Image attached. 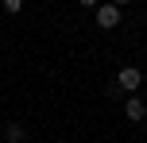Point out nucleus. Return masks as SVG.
<instances>
[{
	"label": "nucleus",
	"mask_w": 147,
	"mask_h": 143,
	"mask_svg": "<svg viewBox=\"0 0 147 143\" xmlns=\"http://www.w3.org/2000/svg\"><path fill=\"white\" fill-rule=\"evenodd\" d=\"M120 19H124L120 4H101V8H97V27H101V31H112V27H120Z\"/></svg>",
	"instance_id": "nucleus-1"
},
{
	"label": "nucleus",
	"mask_w": 147,
	"mask_h": 143,
	"mask_svg": "<svg viewBox=\"0 0 147 143\" xmlns=\"http://www.w3.org/2000/svg\"><path fill=\"white\" fill-rule=\"evenodd\" d=\"M140 85H143V74H140L136 66H124V70L116 74V89H120V93H136Z\"/></svg>",
	"instance_id": "nucleus-2"
},
{
	"label": "nucleus",
	"mask_w": 147,
	"mask_h": 143,
	"mask_svg": "<svg viewBox=\"0 0 147 143\" xmlns=\"http://www.w3.org/2000/svg\"><path fill=\"white\" fill-rule=\"evenodd\" d=\"M124 116H128L132 124L147 120V101H143V97H128V101H124Z\"/></svg>",
	"instance_id": "nucleus-3"
},
{
	"label": "nucleus",
	"mask_w": 147,
	"mask_h": 143,
	"mask_svg": "<svg viewBox=\"0 0 147 143\" xmlns=\"http://www.w3.org/2000/svg\"><path fill=\"white\" fill-rule=\"evenodd\" d=\"M4 139L8 143H23L27 139V128H23V124H4Z\"/></svg>",
	"instance_id": "nucleus-4"
},
{
	"label": "nucleus",
	"mask_w": 147,
	"mask_h": 143,
	"mask_svg": "<svg viewBox=\"0 0 147 143\" xmlns=\"http://www.w3.org/2000/svg\"><path fill=\"white\" fill-rule=\"evenodd\" d=\"M4 12H8V15H20L23 4H20V0H4Z\"/></svg>",
	"instance_id": "nucleus-5"
}]
</instances>
